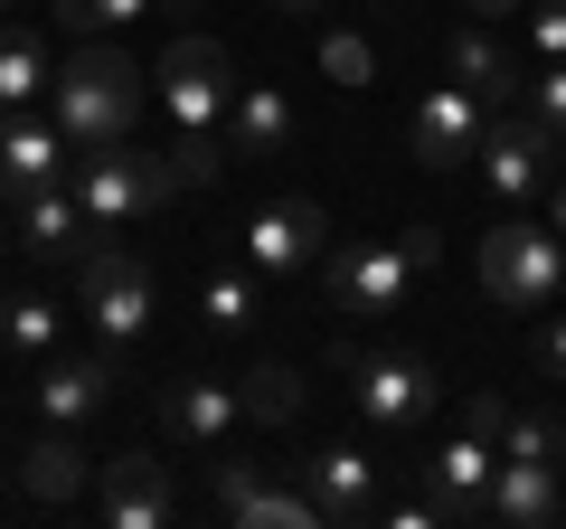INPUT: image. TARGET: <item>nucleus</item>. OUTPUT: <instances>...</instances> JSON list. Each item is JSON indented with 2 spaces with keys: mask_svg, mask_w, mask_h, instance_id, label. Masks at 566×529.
I'll use <instances>...</instances> for the list:
<instances>
[{
  "mask_svg": "<svg viewBox=\"0 0 566 529\" xmlns=\"http://www.w3.org/2000/svg\"><path fill=\"white\" fill-rule=\"evenodd\" d=\"M142 95H151V76H142L123 48H76V58L57 66V133H66V152L133 143Z\"/></svg>",
  "mask_w": 566,
  "mask_h": 529,
  "instance_id": "obj_1",
  "label": "nucleus"
},
{
  "mask_svg": "<svg viewBox=\"0 0 566 529\" xmlns=\"http://www.w3.org/2000/svg\"><path fill=\"white\" fill-rule=\"evenodd\" d=\"M0 237H10V227H0Z\"/></svg>",
  "mask_w": 566,
  "mask_h": 529,
  "instance_id": "obj_38",
  "label": "nucleus"
},
{
  "mask_svg": "<svg viewBox=\"0 0 566 529\" xmlns=\"http://www.w3.org/2000/svg\"><path fill=\"white\" fill-rule=\"evenodd\" d=\"M322 66H331L340 85H368V76H378V58H368V39H322Z\"/></svg>",
  "mask_w": 566,
  "mask_h": 529,
  "instance_id": "obj_33",
  "label": "nucleus"
},
{
  "mask_svg": "<svg viewBox=\"0 0 566 529\" xmlns=\"http://www.w3.org/2000/svg\"><path fill=\"white\" fill-rule=\"evenodd\" d=\"M57 170H76V152H66L57 114H0V189H10V199L48 189Z\"/></svg>",
  "mask_w": 566,
  "mask_h": 529,
  "instance_id": "obj_15",
  "label": "nucleus"
},
{
  "mask_svg": "<svg viewBox=\"0 0 566 529\" xmlns=\"http://www.w3.org/2000/svg\"><path fill=\"white\" fill-rule=\"evenodd\" d=\"M237 397H245V426H293L312 387H303V369H293V360H255L237 378Z\"/></svg>",
  "mask_w": 566,
  "mask_h": 529,
  "instance_id": "obj_25",
  "label": "nucleus"
},
{
  "mask_svg": "<svg viewBox=\"0 0 566 529\" xmlns=\"http://www.w3.org/2000/svg\"><path fill=\"white\" fill-rule=\"evenodd\" d=\"M463 426L482 435V445H501V426H510V397H491V387H472V397H463Z\"/></svg>",
  "mask_w": 566,
  "mask_h": 529,
  "instance_id": "obj_34",
  "label": "nucleus"
},
{
  "mask_svg": "<svg viewBox=\"0 0 566 529\" xmlns=\"http://www.w3.org/2000/svg\"><path fill=\"white\" fill-rule=\"evenodd\" d=\"M482 293L510 312H547L566 293V237L557 227H528V218H501L482 237Z\"/></svg>",
  "mask_w": 566,
  "mask_h": 529,
  "instance_id": "obj_4",
  "label": "nucleus"
},
{
  "mask_svg": "<svg viewBox=\"0 0 566 529\" xmlns=\"http://www.w3.org/2000/svg\"><path fill=\"white\" fill-rule=\"evenodd\" d=\"M114 350H104V360H57V350H48V369H39V387H29V407L48 416V426H85V416H104L114 407Z\"/></svg>",
  "mask_w": 566,
  "mask_h": 529,
  "instance_id": "obj_16",
  "label": "nucleus"
},
{
  "mask_svg": "<svg viewBox=\"0 0 566 529\" xmlns=\"http://www.w3.org/2000/svg\"><path fill=\"white\" fill-rule=\"evenodd\" d=\"M208 510L237 529H322V501L303 483H283V464H255V454H208Z\"/></svg>",
  "mask_w": 566,
  "mask_h": 529,
  "instance_id": "obj_5",
  "label": "nucleus"
},
{
  "mask_svg": "<svg viewBox=\"0 0 566 529\" xmlns=\"http://www.w3.org/2000/svg\"><path fill=\"white\" fill-rule=\"evenodd\" d=\"M274 10H331V0H274Z\"/></svg>",
  "mask_w": 566,
  "mask_h": 529,
  "instance_id": "obj_37",
  "label": "nucleus"
},
{
  "mask_svg": "<svg viewBox=\"0 0 566 529\" xmlns=\"http://www.w3.org/2000/svg\"><path fill=\"white\" fill-rule=\"evenodd\" d=\"M547 227H557V237H566V170H557V180H547Z\"/></svg>",
  "mask_w": 566,
  "mask_h": 529,
  "instance_id": "obj_35",
  "label": "nucleus"
},
{
  "mask_svg": "<svg viewBox=\"0 0 566 529\" xmlns=\"http://www.w3.org/2000/svg\"><path fill=\"white\" fill-rule=\"evenodd\" d=\"M491 473H501V445H482L472 426L444 435V445L424 454V501H434V520H482Z\"/></svg>",
  "mask_w": 566,
  "mask_h": 529,
  "instance_id": "obj_13",
  "label": "nucleus"
},
{
  "mask_svg": "<svg viewBox=\"0 0 566 529\" xmlns=\"http://www.w3.org/2000/svg\"><path fill=\"white\" fill-rule=\"evenodd\" d=\"M255 312H264V274L255 264H208L199 274V322L208 331H245Z\"/></svg>",
  "mask_w": 566,
  "mask_h": 529,
  "instance_id": "obj_24",
  "label": "nucleus"
},
{
  "mask_svg": "<svg viewBox=\"0 0 566 529\" xmlns=\"http://www.w3.org/2000/svg\"><path fill=\"white\" fill-rule=\"evenodd\" d=\"M57 322L66 312L48 293H0V360H48L57 350Z\"/></svg>",
  "mask_w": 566,
  "mask_h": 529,
  "instance_id": "obj_26",
  "label": "nucleus"
},
{
  "mask_svg": "<svg viewBox=\"0 0 566 529\" xmlns=\"http://www.w3.org/2000/svg\"><path fill=\"white\" fill-rule=\"evenodd\" d=\"M557 133H547L538 114H510V123H491L482 133V152H472V170H482V189L491 199H547V180H557Z\"/></svg>",
  "mask_w": 566,
  "mask_h": 529,
  "instance_id": "obj_9",
  "label": "nucleus"
},
{
  "mask_svg": "<svg viewBox=\"0 0 566 529\" xmlns=\"http://www.w3.org/2000/svg\"><path fill=\"white\" fill-rule=\"evenodd\" d=\"M161 170H170V189H218L227 180V143H218V133H199V123H170Z\"/></svg>",
  "mask_w": 566,
  "mask_h": 529,
  "instance_id": "obj_27",
  "label": "nucleus"
},
{
  "mask_svg": "<svg viewBox=\"0 0 566 529\" xmlns=\"http://www.w3.org/2000/svg\"><path fill=\"white\" fill-rule=\"evenodd\" d=\"M48 85H57V58H48V39H29V29H0V114H29Z\"/></svg>",
  "mask_w": 566,
  "mask_h": 529,
  "instance_id": "obj_23",
  "label": "nucleus"
},
{
  "mask_svg": "<svg viewBox=\"0 0 566 529\" xmlns=\"http://www.w3.org/2000/svg\"><path fill=\"white\" fill-rule=\"evenodd\" d=\"M528 360H538V378H547V387H566V312H547V322H538Z\"/></svg>",
  "mask_w": 566,
  "mask_h": 529,
  "instance_id": "obj_32",
  "label": "nucleus"
},
{
  "mask_svg": "<svg viewBox=\"0 0 566 529\" xmlns=\"http://www.w3.org/2000/svg\"><path fill=\"white\" fill-rule=\"evenodd\" d=\"M0 10H10V0H0Z\"/></svg>",
  "mask_w": 566,
  "mask_h": 529,
  "instance_id": "obj_39",
  "label": "nucleus"
},
{
  "mask_svg": "<svg viewBox=\"0 0 566 529\" xmlns=\"http://www.w3.org/2000/svg\"><path fill=\"white\" fill-rule=\"evenodd\" d=\"M434 227H397V237H368V246H322V284H331V312H359V322H387L406 312L416 274L434 264Z\"/></svg>",
  "mask_w": 566,
  "mask_h": 529,
  "instance_id": "obj_2",
  "label": "nucleus"
},
{
  "mask_svg": "<svg viewBox=\"0 0 566 529\" xmlns=\"http://www.w3.org/2000/svg\"><path fill=\"white\" fill-rule=\"evenodd\" d=\"M151 0H57V29H114V20H142Z\"/></svg>",
  "mask_w": 566,
  "mask_h": 529,
  "instance_id": "obj_30",
  "label": "nucleus"
},
{
  "mask_svg": "<svg viewBox=\"0 0 566 529\" xmlns=\"http://www.w3.org/2000/svg\"><path fill=\"white\" fill-rule=\"evenodd\" d=\"M528 48H538V66L566 58V0H528Z\"/></svg>",
  "mask_w": 566,
  "mask_h": 529,
  "instance_id": "obj_31",
  "label": "nucleus"
},
{
  "mask_svg": "<svg viewBox=\"0 0 566 529\" xmlns=\"http://www.w3.org/2000/svg\"><path fill=\"white\" fill-rule=\"evenodd\" d=\"M95 501H104V520L114 529H161L170 510H180V491H170V464L161 454H104L95 464Z\"/></svg>",
  "mask_w": 566,
  "mask_h": 529,
  "instance_id": "obj_12",
  "label": "nucleus"
},
{
  "mask_svg": "<svg viewBox=\"0 0 566 529\" xmlns=\"http://www.w3.org/2000/svg\"><path fill=\"white\" fill-rule=\"evenodd\" d=\"M20 483H29V491H39V501H76V491H85V483H95V454H85V445H76V426H48V435H39V445H29V454H20Z\"/></svg>",
  "mask_w": 566,
  "mask_h": 529,
  "instance_id": "obj_21",
  "label": "nucleus"
},
{
  "mask_svg": "<svg viewBox=\"0 0 566 529\" xmlns=\"http://www.w3.org/2000/svg\"><path fill=\"white\" fill-rule=\"evenodd\" d=\"M472 20H510V10H528V0H463Z\"/></svg>",
  "mask_w": 566,
  "mask_h": 529,
  "instance_id": "obj_36",
  "label": "nucleus"
},
{
  "mask_svg": "<svg viewBox=\"0 0 566 529\" xmlns=\"http://www.w3.org/2000/svg\"><path fill=\"white\" fill-rule=\"evenodd\" d=\"M501 454H528V464H566V416H547V407H510Z\"/></svg>",
  "mask_w": 566,
  "mask_h": 529,
  "instance_id": "obj_28",
  "label": "nucleus"
},
{
  "mask_svg": "<svg viewBox=\"0 0 566 529\" xmlns=\"http://www.w3.org/2000/svg\"><path fill=\"white\" fill-rule=\"evenodd\" d=\"M283 143H293L283 85H237V95H227V162H274Z\"/></svg>",
  "mask_w": 566,
  "mask_h": 529,
  "instance_id": "obj_20",
  "label": "nucleus"
},
{
  "mask_svg": "<svg viewBox=\"0 0 566 529\" xmlns=\"http://www.w3.org/2000/svg\"><path fill=\"white\" fill-rule=\"evenodd\" d=\"M520 95H528V114H538V123H547V133H557V143H566V58H547V66H538V76H528V85H520Z\"/></svg>",
  "mask_w": 566,
  "mask_h": 529,
  "instance_id": "obj_29",
  "label": "nucleus"
},
{
  "mask_svg": "<svg viewBox=\"0 0 566 529\" xmlns=\"http://www.w3.org/2000/svg\"><path fill=\"white\" fill-rule=\"evenodd\" d=\"M482 520H501V529H547V520H566V464H528V454H501Z\"/></svg>",
  "mask_w": 566,
  "mask_h": 529,
  "instance_id": "obj_14",
  "label": "nucleus"
},
{
  "mask_svg": "<svg viewBox=\"0 0 566 529\" xmlns=\"http://www.w3.org/2000/svg\"><path fill=\"white\" fill-rule=\"evenodd\" d=\"M444 76L453 85H472V95H510V85H528L520 76V58H510V48L501 39H491V20H472V29H453V48H444Z\"/></svg>",
  "mask_w": 566,
  "mask_h": 529,
  "instance_id": "obj_22",
  "label": "nucleus"
},
{
  "mask_svg": "<svg viewBox=\"0 0 566 529\" xmlns=\"http://www.w3.org/2000/svg\"><path fill=\"white\" fill-rule=\"evenodd\" d=\"M76 293H85V322H95L104 350H133L142 331H151V264H142L133 246L95 237L76 256Z\"/></svg>",
  "mask_w": 566,
  "mask_h": 529,
  "instance_id": "obj_6",
  "label": "nucleus"
},
{
  "mask_svg": "<svg viewBox=\"0 0 566 529\" xmlns=\"http://www.w3.org/2000/svg\"><path fill=\"white\" fill-rule=\"evenodd\" d=\"M161 426L180 435V445L218 454L227 435L245 426V397H237V387H218V378H170V387H161Z\"/></svg>",
  "mask_w": 566,
  "mask_h": 529,
  "instance_id": "obj_17",
  "label": "nucleus"
},
{
  "mask_svg": "<svg viewBox=\"0 0 566 529\" xmlns=\"http://www.w3.org/2000/svg\"><path fill=\"white\" fill-rule=\"evenodd\" d=\"M293 473H303V491L322 501V529L368 520V510H378V464H368V454H349V445L312 454V464H293Z\"/></svg>",
  "mask_w": 566,
  "mask_h": 529,
  "instance_id": "obj_19",
  "label": "nucleus"
},
{
  "mask_svg": "<svg viewBox=\"0 0 566 529\" xmlns=\"http://www.w3.org/2000/svg\"><path fill=\"white\" fill-rule=\"evenodd\" d=\"M151 95H161L170 123H199V133H218L227 95H237V66H227L218 39H199V29H189V39L161 48V66H151Z\"/></svg>",
  "mask_w": 566,
  "mask_h": 529,
  "instance_id": "obj_8",
  "label": "nucleus"
},
{
  "mask_svg": "<svg viewBox=\"0 0 566 529\" xmlns=\"http://www.w3.org/2000/svg\"><path fill=\"white\" fill-rule=\"evenodd\" d=\"M322 237H331V218H322L312 199H274V208H255V218H245L237 256L255 264L264 284H283V274H303V264H322Z\"/></svg>",
  "mask_w": 566,
  "mask_h": 529,
  "instance_id": "obj_11",
  "label": "nucleus"
},
{
  "mask_svg": "<svg viewBox=\"0 0 566 529\" xmlns=\"http://www.w3.org/2000/svg\"><path fill=\"white\" fill-rule=\"evenodd\" d=\"M340 369H349L359 416L387 426V435L434 426V407H444V378H434V360H416V350H359V341H340Z\"/></svg>",
  "mask_w": 566,
  "mask_h": 529,
  "instance_id": "obj_3",
  "label": "nucleus"
},
{
  "mask_svg": "<svg viewBox=\"0 0 566 529\" xmlns=\"http://www.w3.org/2000/svg\"><path fill=\"white\" fill-rule=\"evenodd\" d=\"M76 199L114 237V227L151 218L170 199V170H161V152H142V143H104V152H76Z\"/></svg>",
  "mask_w": 566,
  "mask_h": 529,
  "instance_id": "obj_7",
  "label": "nucleus"
},
{
  "mask_svg": "<svg viewBox=\"0 0 566 529\" xmlns=\"http://www.w3.org/2000/svg\"><path fill=\"white\" fill-rule=\"evenodd\" d=\"M482 133H491V104L472 95V85H434V95L416 104V123H406V152H416L424 170H472Z\"/></svg>",
  "mask_w": 566,
  "mask_h": 529,
  "instance_id": "obj_10",
  "label": "nucleus"
},
{
  "mask_svg": "<svg viewBox=\"0 0 566 529\" xmlns=\"http://www.w3.org/2000/svg\"><path fill=\"white\" fill-rule=\"evenodd\" d=\"M20 237H29V256H48V264H76L85 246L104 237V227L85 218V199H76V189H57V180H48V189H29V199H20Z\"/></svg>",
  "mask_w": 566,
  "mask_h": 529,
  "instance_id": "obj_18",
  "label": "nucleus"
}]
</instances>
